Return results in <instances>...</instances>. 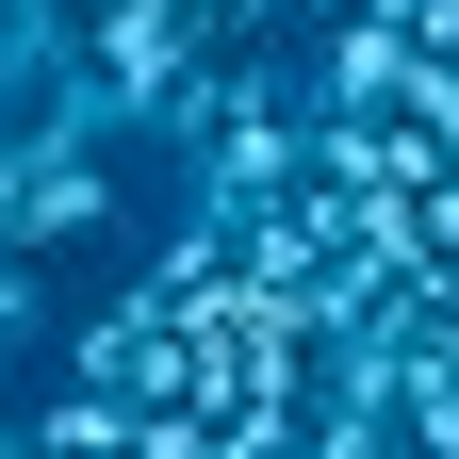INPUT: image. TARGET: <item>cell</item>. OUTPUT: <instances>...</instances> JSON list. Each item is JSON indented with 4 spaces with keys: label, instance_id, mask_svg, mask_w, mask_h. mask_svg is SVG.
<instances>
[{
    "label": "cell",
    "instance_id": "cell-1",
    "mask_svg": "<svg viewBox=\"0 0 459 459\" xmlns=\"http://www.w3.org/2000/svg\"><path fill=\"white\" fill-rule=\"evenodd\" d=\"M99 230H115V164L99 148H0V263L99 247Z\"/></svg>",
    "mask_w": 459,
    "mask_h": 459
},
{
    "label": "cell",
    "instance_id": "cell-2",
    "mask_svg": "<svg viewBox=\"0 0 459 459\" xmlns=\"http://www.w3.org/2000/svg\"><path fill=\"white\" fill-rule=\"evenodd\" d=\"M0 344H33V263H0Z\"/></svg>",
    "mask_w": 459,
    "mask_h": 459
},
{
    "label": "cell",
    "instance_id": "cell-3",
    "mask_svg": "<svg viewBox=\"0 0 459 459\" xmlns=\"http://www.w3.org/2000/svg\"><path fill=\"white\" fill-rule=\"evenodd\" d=\"M443 377H459V312H443Z\"/></svg>",
    "mask_w": 459,
    "mask_h": 459
}]
</instances>
